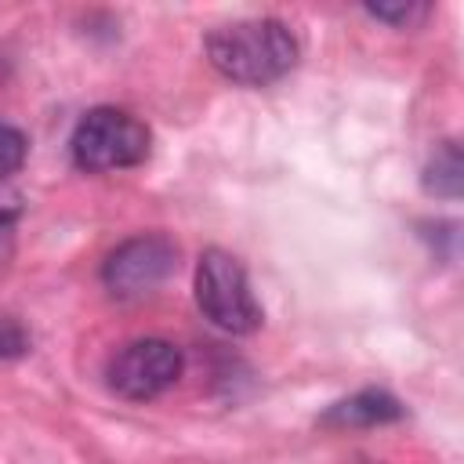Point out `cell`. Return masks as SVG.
<instances>
[{"instance_id": "obj_2", "label": "cell", "mask_w": 464, "mask_h": 464, "mask_svg": "<svg viewBox=\"0 0 464 464\" xmlns=\"http://www.w3.org/2000/svg\"><path fill=\"white\" fill-rule=\"evenodd\" d=\"M149 149H152L149 127L138 116H130L127 109H112V105H98V109L83 112L69 138L72 163L87 174L138 167V163H145Z\"/></svg>"}, {"instance_id": "obj_9", "label": "cell", "mask_w": 464, "mask_h": 464, "mask_svg": "<svg viewBox=\"0 0 464 464\" xmlns=\"http://www.w3.org/2000/svg\"><path fill=\"white\" fill-rule=\"evenodd\" d=\"M18 218H22V196H18L14 188L0 185V261H7L11 250H14Z\"/></svg>"}, {"instance_id": "obj_11", "label": "cell", "mask_w": 464, "mask_h": 464, "mask_svg": "<svg viewBox=\"0 0 464 464\" xmlns=\"http://www.w3.org/2000/svg\"><path fill=\"white\" fill-rule=\"evenodd\" d=\"M29 352V334L22 330L18 319L0 315V359H18Z\"/></svg>"}, {"instance_id": "obj_10", "label": "cell", "mask_w": 464, "mask_h": 464, "mask_svg": "<svg viewBox=\"0 0 464 464\" xmlns=\"http://www.w3.org/2000/svg\"><path fill=\"white\" fill-rule=\"evenodd\" d=\"M373 18H381V22H388V25H413L417 18H424L428 14V7L424 4H370L366 7Z\"/></svg>"}, {"instance_id": "obj_5", "label": "cell", "mask_w": 464, "mask_h": 464, "mask_svg": "<svg viewBox=\"0 0 464 464\" xmlns=\"http://www.w3.org/2000/svg\"><path fill=\"white\" fill-rule=\"evenodd\" d=\"M178 268V246L163 232H145L134 239H123L102 265V283L112 297L134 301L152 294L167 283V276Z\"/></svg>"}, {"instance_id": "obj_8", "label": "cell", "mask_w": 464, "mask_h": 464, "mask_svg": "<svg viewBox=\"0 0 464 464\" xmlns=\"http://www.w3.org/2000/svg\"><path fill=\"white\" fill-rule=\"evenodd\" d=\"M25 152H29L25 134H22L18 127H11V123H4V120H0V185H4L11 174H18V170H22Z\"/></svg>"}, {"instance_id": "obj_3", "label": "cell", "mask_w": 464, "mask_h": 464, "mask_svg": "<svg viewBox=\"0 0 464 464\" xmlns=\"http://www.w3.org/2000/svg\"><path fill=\"white\" fill-rule=\"evenodd\" d=\"M196 304L225 334H254L261 326V304L250 290L246 268L228 250H203L196 265Z\"/></svg>"}, {"instance_id": "obj_6", "label": "cell", "mask_w": 464, "mask_h": 464, "mask_svg": "<svg viewBox=\"0 0 464 464\" xmlns=\"http://www.w3.org/2000/svg\"><path fill=\"white\" fill-rule=\"evenodd\" d=\"M399 417H402V406L395 395H388L381 388H366V392H355V395L334 402L323 413V424L326 428H377V424H392Z\"/></svg>"}, {"instance_id": "obj_7", "label": "cell", "mask_w": 464, "mask_h": 464, "mask_svg": "<svg viewBox=\"0 0 464 464\" xmlns=\"http://www.w3.org/2000/svg\"><path fill=\"white\" fill-rule=\"evenodd\" d=\"M460 185H464L460 149H457V141H442V145L435 149V156L428 160V167H424V188H428L431 196L457 199V196H460Z\"/></svg>"}, {"instance_id": "obj_1", "label": "cell", "mask_w": 464, "mask_h": 464, "mask_svg": "<svg viewBox=\"0 0 464 464\" xmlns=\"http://www.w3.org/2000/svg\"><path fill=\"white\" fill-rule=\"evenodd\" d=\"M210 65L243 87H268L297 65V40L279 18H243L207 33Z\"/></svg>"}, {"instance_id": "obj_4", "label": "cell", "mask_w": 464, "mask_h": 464, "mask_svg": "<svg viewBox=\"0 0 464 464\" xmlns=\"http://www.w3.org/2000/svg\"><path fill=\"white\" fill-rule=\"evenodd\" d=\"M181 352L163 337H138L109 359V388L127 402H149L181 377Z\"/></svg>"}]
</instances>
